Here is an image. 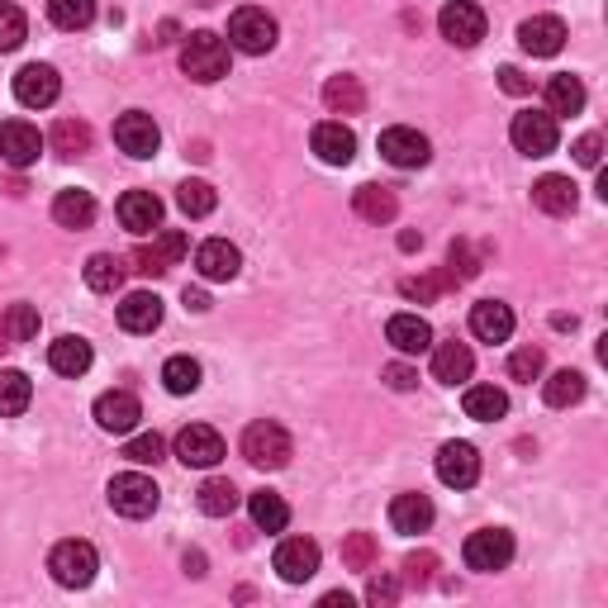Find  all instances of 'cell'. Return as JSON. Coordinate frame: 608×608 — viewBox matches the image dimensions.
<instances>
[{
  "instance_id": "8992f818",
  "label": "cell",
  "mask_w": 608,
  "mask_h": 608,
  "mask_svg": "<svg viewBox=\"0 0 608 608\" xmlns=\"http://www.w3.org/2000/svg\"><path fill=\"white\" fill-rule=\"evenodd\" d=\"M186 253H190V238L182 234V228H163V234H153V243H143L138 253H134V272H143V276H167Z\"/></svg>"
},
{
  "instance_id": "4fadbf2b",
  "label": "cell",
  "mask_w": 608,
  "mask_h": 608,
  "mask_svg": "<svg viewBox=\"0 0 608 608\" xmlns=\"http://www.w3.org/2000/svg\"><path fill=\"white\" fill-rule=\"evenodd\" d=\"M381 157L390 167H428V157H433V148H428V138L419 129H404V124H395V129L381 134Z\"/></svg>"
},
{
  "instance_id": "f35d334b",
  "label": "cell",
  "mask_w": 608,
  "mask_h": 608,
  "mask_svg": "<svg viewBox=\"0 0 608 608\" xmlns=\"http://www.w3.org/2000/svg\"><path fill=\"white\" fill-rule=\"evenodd\" d=\"M542 395L551 409H570V404H580L585 400V375L580 371H557L551 381L542 385Z\"/></svg>"
},
{
  "instance_id": "ac0fdd59",
  "label": "cell",
  "mask_w": 608,
  "mask_h": 608,
  "mask_svg": "<svg viewBox=\"0 0 608 608\" xmlns=\"http://www.w3.org/2000/svg\"><path fill=\"white\" fill-rule=\"evenodd\" d=\"M119 224L129 228V234H157V224H163V200H157L153 190H124L119 195Z\"/></svg>"
},
{
  "instance_id": "f907efd6",
  "label": "cell",
  "mask_w": 608,
  "mask_h": 608,
  "mask_svg": "<svg viewBox=\"0 0 608 608\" xmlns=\"http://www.w3.org/2000/svg\"><path fill=\"white\" fill-rule=\"evenodd\" d=\"M404 570H409V585H414V589H423V585H433L438 557H433V551H414V557L404 561Z\"/></svg>"
},
{
  "instance_id": "f5cc1de1",
  "label": "cell",
  "mask_w": 608,
  "mask_h": 608,
  "mask_svg": "<svg viewBox=\"0 0 608 608\" xmlns=\"http://www.w3.org/2000/svg\"><path fill=\"white\" fill-rule=\"evenodd\" d=\"M570 153H576V163H580V167H599V157H604V138H599V134H585Z\"/></svg>"
},
{
  "instance_id": "ee69618b",
  "label": "cell",
  "mask_w": 608,
  "mask_h": 608,
  "mask_svg": "<svg viewBox=\"0 0 608 608\" xmlns=\"http://www.w3.org/2000/svg\"><path fill=\"white\" fill-rule=\"evenodd\" d=\"M375 557H381V547H375L371 532H347L343 538V566L347 570H371Z\"/></svg>"
},
{
  "instance_id": "1f68e13d",
  "label": "cell",
  "mask_w": 608,
  "mask_h": 608,
  "mask_svg": "<svg viewBox=\"0 0 608 608\" xmlns=\"http://www.w3.org/2000/svg\"><path fill=\"white\" fill-rule=\"evenodd\" d=\"M324 105L333 115H362L366 110V91L356 77H328L324 81Z\"/></svg>"
},
{
  "instance_id": "f6af8a7d",
  "label": "cell",
  "mask_w": 608,
  "mask_h": 608,
  "mask_svg": "<svg viewBox=\"0 0 608 608\" xmlns=\"http://www.w3.org/2000/svg\"><path fill=\"white\" fill-rule=\"evenodd\" d=\"M24 33H29L24 10L10 6V0H0V52H14V48L24 43Z\"/></svg>"
},
{
  "instance_id": "484cf974",
  "label": "cell",
  "mask_w": 608,
  "mask_h": 608,
  "mask_svg": "<svg viewBox=\"0 0 608 608\" xmlns=\"http://www.w3.org/2000/svg\"><path fill=\"white\" fill-rule=\"evenodd\" d=\"M471 371H475V356H471V347L467 343H442L438 352H433V375L442 385H457V381H471Z\"/></svg>"
},
{
  "instance_id": "7bdbcfd3",
  "label": "cell",
  "mask_w": 608,
  "mask_h": 608,
  "mask_svg": "<svg viewBox=\"0 0 608 608\" xmlns=\"http://www.w3.org/2000/svg\"><path fill=\"white\" fill-rule=\"evenodd\" d=\"M163 385L171 395H190V390H200V362L195 356H171L163 366Z\"/></svg>"
},
{
  "instance_id": "5bb4252c",
  "label": "cell",
  "mask_w": 608,
  "mask_h": 608,
  "mask_svg": "<svg viewBox=\"0 0 608 608\" xmlns=\"http://www.w3.org/2000/svg\"><path fill=\"white\" fill-rule=\"evenodd\" d=\"M438 480H442V486H452V490H471L475 480H480L475 447H471V442H442V452H438Z\"/></svg>"
},
{
  "instance_id": "74e56055",
  "label": "cell",
  "mask_w": 608,
  "mask_h": 608,
  "mask_svg": "<svg viewBox=\"0 0 608 608\" xmlns=\"http://www.w3.org/2000/svg\"><path fill=\"white\" fill-rule=\"evenodd\" d=\"M52 153H58V157L91 153V129H86L81 119H58V124H52Z\"/></svg>"
},
{
  "instance_id": "60d3db41",
  "label": "cell",
  "mask_w": 608,
  "mask_h": 608,
  "mask_svg": "<svg viewBox=\"0 0 608 608\" xmlns=\"http://www.w3.org/2000/svg\"><path fill=\"white\" fill-rule=\"evenodd\" d=\"M0 333H6V343H29V337H39V310H33V304H10L6 318H0Z\"/></svg>"
},
{
  "instance_id": "5b68a950",
  "label": "cell",
  "mask_w": 608,
  "mask_h": 608,
  "mask_svg": "<svg viewBox=\"0 0 608 608\" xmlns=\"http://www.w3.org/2000/svg\"><path fill=\"white\" fill-rule=\"evenodd\" d=\"M461 557H467V566L480 570V576H494V570H504L513 561V532L480 528V532L467 538V551H461Z\"/></svg>"
},
{
  "instance_id": "6da1fadb",
  "label": "cell",
  "mask_w": 608,
  "mask_h": 608,
  "mask_svg": "<svg viewBox=\"0 0 608 608\" xmlns=\"http://www.w3.org/2000/svg\"><path fill=\"white\" fill-rule=\"evenodd\" d=\"M182 71L190 81H219L228 71V43L209 29H195L182 43Z\"/></svg>"
},
{
  "instance_id": "3957f363",
  "label": "cell",
  "mask_w": 608,
  "mask_h": 608,
  "mask_svg": "<svg viewBox=\"0 0 608 608\" xmlns=\"http://www.w3.org/2000/svg\"><path fill=\"white\" fill-rule=\"evenodd\" d=\"M291 452H295V447H291V433H285L281 423H272V419H266V423H253V428L243 433V457L253 461L257 471H281L285 461H291Z\"/></svg>"
},
{
  "instance_id": "d6986e66",
  "label": "cell",
  "mask_w": 608,
  "mask_h": 608,
  "mask_svg": "<svg viewBox=\"0 0 608 608\" xmlns=\"http://www.w3.org/2000/svg\"><path fill=\"white\" fill-rule=\"evenodd\" d=\"M143 419L138 400L129 395V390H105V395L96 400V423L105 428V433H134Z\"/></svg>"
},
{
  "instance_id": "4316f807",
  "label": "cell",
  "mask_w": 608,
  "mask_h": 608,
  "mask_svg": "<svg viewBox=\"0 0 608 608\" xmlns=\"http://www.w3.org/2000/svg\"><path fill=\"white\" fill-rule=\"evenodd\" d=\"M48 366L58 375H86L91 371V343L86 337H58L48 347Z\"/></svg>"
},
{
  "instance_id": "f1b7e54d",
  "label": "cell",
  "mask_w": 608,
  "mask_h": 608,
  "mask_svg": "<svg viewBox=\"0 0 608 608\" xmlns=\"http://www.w3.org/2000/svg\"><path fill=\"white\" fill-rule=\"evenodd\" d=\"M461 409H467V419H475V423H494L509 414V395L499 385H471Z\"/></svg>"
},
{
  "instance_id": "11a10c76",
  "label": "cell",
  "mask_w": 608,
  "mask_h": 608,
  "mask_svg": "<svg viewBox=\"0 0 608 608\" xmlns=\"http://www.w3.org/2000/svg\"><path fill=\"white\" fill-rule=\"evenodd\" d=\"M499 86H504L509 96H528V91H532V81H528L518 67H499Z\"/></svg>"
},
{
  "instance_id": "8d00e7d4",
  "label": "cell",
  "mask_w": 608,
  "mask_h": 608,
  "mask_svg": "<svg viewBox=\"0 0 608 608\" xmlns=\"http://www.w3.org/2000/svg\"><path fill=\"white\" fill-rule=\"evenodd\" d=\"M195 504H200V513H209V518H228V513L238 509L234 480H205L200 494H195Z\"/></svg>"
},
{
  "instance_id": "277c9868",
  "label": "cell",
  "mask_w": 608,
  "mask_h": 608,
  "mask_svg": "<svg viewBox=\"0 0 608 608\" xmlns=\"http://www.w3.org/2000/svg\"><path fill=\"white\" fill-rule=\"evenodd\" d=\"M228 43H234L238 52H272L276 48V20L257 6H243L234 10V20H228Z\"/></svg>"
},
{
  "instance_id": "6f0895ef",
  "label": "cell",
  "mask_w": 608,
  "mask_h": 608,
  "mask_svg": "<svg viewBox=\"0 0 608 608\" xmlns=\"http://www.w3.org/2000/svg\"><path fill=\"white\" fill-rule=\"evenodd\" d=\"M186 570L190 576H205V551H186Z\"/></svg>"
},
{
  "instance_id": "83f0119b",
  "label": "cell",
  "mask_w": 608,
  "mask_h": 608,
  "mask_svg": "<svg viewBox=\"0 0 608 608\" xmlns=\"http://www.w3.org/2000/svg\"><path fill=\"white\" fill-rule=\"evenodd\" d=\"M532 205H538L542 214H570L576 209V186H570V176H542L538 186H532Z\"/></svg>"
},
{
  "instance_id": "8fae6325",
  "label": "cell",
  "mask_w": 608,
  "mask_h": 608,
  "mask_svg": "<svg viewBox=\"0 0 608 608\" xmlns=\"http://www.w3.org/2000/svg\"><path fill=\"white\" fill-rule=\"evenodd\" d=\"M58 91H62V81L48 62H29L14 71V100L29 105V110H48V105L58 100Z\"/></svg>"
},
{
  "instance_id": "ffe728a7",
  "label": "cell",
  "mask_w": 608,
  "mask_h": 608,
  "mask_svg": "<svg viewBox=\"0 0 608 608\" xmlns=\"http://www.w3.org/2000/svg\"><path fill=\"white\" fill-rule=\"evenodd\" d=\"M314 153H318V163H328V167H347L356 157V134L347 129L343 119L318 124V129H314Z\"/></svg>"
},
{
  "instance_id": "7c38bea8",
  "label": "cell",
  "mask_w": 608,
  "mask_h": 608,
  "mask_svg": "<svg viewBox=\"0 0 608 608\" xmlns=\"http://www.w3.org/2000/svg\"><path fill=\"white\" fill-rule=\"evenodd\" d=\"M115 143L129 157H153L157 148H163V129L153 124V115H143V110H129V115H119L115 119Z\"/></svg>"
},
{
  "instance_id": "e575fe53",
  "label": "cell",
  "mask_w": 608,
  "mask_h": 608,
  "mask_svg": "<svg viewBox=\"0 0 608 608\" xmlns=\"http://www.w3.org/2000/svg\"><path fill=\"white\" fill-rule=\"evenodd\" d=\"M33 400V385H29V375L24 371H0V419H14V414H24Z\"/></svg>"
},
{
  "instance_id": "9a60e30c",
  "label": "cell",
  "mask_w": 608,
  "mask_h": 608,
  "mask_svg": "<svg viewBox=\"0 0 608 608\" xmlns=\"http://www.w3.org/2000/svg\"><path fill=\"white\" fill-rule=\"evenodd\" d=\"M39 153H43V138H39L33 124H24V119L0 124V157H6L10 167H33L39 163Z\"/></svg>"
},
{
  "instance_id": "c3c4849f",
  "label": "cell",
  "mask_w": 608,
  "mask_h": 608,
  "mask_svg": "<svg viewBox=\"0 0 608 608\" xmlns=\"http://www.w3.org/2000/svg\"><path fill=\"white\" fill-rule=\"evenodd\" d=\"M442 285H452V276H409V281H400V295L404 300H433L438 291H442Z\"/></svg>"
},
{
  "instance_id": "7402d4cb",
  "label": "cell",
  "mask_w": 608,
  "mask_h": 608,
  "mask_svg": "<svg viewBox=\"0 0 608 608\" xmlns=\"http://www.w3.org/2000/svg\"><path fill=\"white\" fill-rule=\"evenodd\" d=\"M385 337H390V347L404 356H419L433 347V328H428V318H419V314H395L385 324Z\"/></svg>"
},
{
  "instance_id": "bcb514c9",
  "label": "cell",
  "mask_w": 608,
  "mask_h": 608,
  "mask_svg": "<svg viewBox=\"0 0 608 608\" xmlns=\"http://www.w3.org/2000/svg\"><path fill=\"white\" fill-rule=\"evenodd\" d=\"M124 457H129L134 467H157V461L167 457V442L157 433H138V438H129V447H124Z\"/></svg>"
},
{
  "instance_id": "91938a15",
  "label": "cell",
  "mask_w": 608,
  "mask_h": 608,
  "mask_svg": "<svg viewBox=\"0 0 608 608\" xmlns=\"http://www.w3.org/2000/svg\"><path fill=\"white\" fill-rule=\"evenodd\" d=\"M324 608H352L347 595H324Z\"/></svg>"
},
{
  "instance_id": "94428289",
  "label": "cell",
  "mask_w": 608,
  "mask_h": 608,
  "mask_svg": "<svg viewBox=\"0 0 608 608\" xmlns=\"http://www.w3.org/2000/svg\"><path fill=\"white\" fill-rule=\"evenodd\" d=\"M195 6H214V0H195Z\"/></svg>"
},
{
  "instance_id": "7dc6e473",
  "label": "cell",
  "mask_w": 608,
  "mask_h": 608,
  "mask_svg": "<svg viewBox=\"0 0 608 608\" xmlns=\"http://www.w3.org/2000/svg\"><path fill=\"white\" fill-rule=\"evenodd\" d=\"M542 366H547L542 347H518V352L509 356V375H513V381H528V385L542 375Z\"/></svg>"
},
{
  "instance_id": "7a4b0ae2",
  "label": "cell",
  "mask_w": 608,
  "mask_h": 608,
  "mask_svg": "<svg viewBox=\"0 0 608 608\" xmlns=\"http://www.w3.org/2000/svg\"><path fill=\"white\" fill-rule=\"evenodd\" d=\"M48 570H52V580H58L62 589H86L96 580V570H100V557H96V547L91 542H58L52 547V557H48Z\"/></svg>"
},
{
  "instance_id": "681fc988",
  "label": "cell",
  "mask_w": 608,
  "mask_h": 608,
  "mask_svg": "<svg viewBox=\"0 0 608 608\" xmlns=\"http://www.w3.org/2000/svg\"><path fill=\"white\" fill-rule=\"evenodd\" d=\"M447 262H452V266H447V276H452L457 285H461V281H471V276L480 272L475 257H471V243H461V238L452 243V253H447Z\"/></svg>"
},
{
  "instance_id": "cb8c5ba5",
  "label": "cell",
  "mask_w": 608,
  "mask_h": 608,
  "mask_svg": "<svg viewBox=\"0 0 608 608\" xmlns=\"http://www.w3.org/2000/svg\"><path fill=\"white\" fill-rule=\"evenodd\" d=\"M163 324V300L148 295V291H134L129 300L119 304V328L124 333H153Z\"/></svg>"
},
{
  "instance_id": "680465c9",
  "label": "cell",
  "mask_w": 608,
  "mask_h": 608,
  "mask_svg": "<svg viewBox=\"0 0 608 608\" xmlns=\"http://www.w3.org/2000/svg\"><path fill=\"white\" fill-rule=\"evenodd\" d=\"M400 247H404V253H414V247H423V234H414V228H409V234H400Z\"/></svg>"
},
{
  "instance_id": "4dcf8cb0",
  "label": "cell",
  "mask_w": 608,
  "mask_h": 608,
  "mask_svg": "<svg viewBox=\"0 0 608 608\" xmlns=\"http://www.w3.org/2000/svg\"><path fill=\"white\" fill-rule=\"evenodd\" d=\"M352 205H356V214H362L366 224H390L400 214V200H395V190H390V186H362L352 195Z\"/></svg>"
},
{
  "instance_id": "d4e9b609",
  "label": "cell",
  "mask_w": 608,
  "mask_h": 608,
  "mask_svg": "<svg viewBox=\"0 0 608 608\" xmlns=\"http://www.w3.org/2000/svg\"><path fill=\"white\" fill-rule=\"evenodd\" d=\"M390 528L409 532V538L433 528V504H428V494H400L395 504H390Z\"/></svg>"
},
{
  "instance_id": "ba28073f",
  "label": "cell",
  "mask_w": 608,
  "mask_h": 608,
  "mask_svg": "<svg viewBox=\"0 0 608 608\" xmlns=\"http://www.w3.org/2000/svg\"><path fill=\"white\" fill-rule=\"evenodd\" d=\"M157 499H163V490H157L148 475H138V471H124V475L110 480V504L124 518H148L157 509Z\"/></svg>"
},
{
  "instance_id": "816d5d0a",
  "label": "cell",
  "mask_w": 608,
  "mask_h": 608,
  "mask_svg": "<svg viewBox=\"0 0 608 608\" xmlns=\"http://www.w3.org/2000/svg\"><path fill=\"white\" fill-rule=\"evenodd\" d=\"M366 599H371L375 608H390V604L400 599V580H395V576H375V580L366 585Z\"/></svg>"
},
{
  "instance_id": "b9f144b4",
  "label": "cell",
  "mask_w": 608,
  "mask_h": 608,
  "mask_svg": "<svg viewBox=\"0 0 608 608\" xmlns=\"http://www.w3.org/2000/svg\"><path fill=\"white\" fill-rule=\"evenodd\" d=\"M176 205H182V214H190V219H205V214H214V205H219V195H214L209 182H182L176 186Z\"/></svg>"
},
{
  "instance_id": "d6a6232c",
  "label": "cell",
  "mask_w": 608,
  "mask_h": 608,
  "mask_svg": "<svg viewBox=\"0 0 608 608\" xmlns=\"http://www.w3.org/2000/svg\"><path fill=\"white\" fill-rule=\"evenodd\" d=\"M585 110V86L580 77H570V71H561V77L547 81V115H580Z\"/></svg>"
},
{
  "instance_id": "9f6ffc18",
  "label": "cell",
  "mask_w": 608,
  "mask_h": 608,
  "mask_svg": "<svg viewBox=\"0 0 608 608\" xmlns=\"http://www.w3.org/2000/svg\"><path fill=\"white\" fill-rule=\"evenodd\" d=\"M186 310L205 314V310H209V295H205V291H190V285H186Z\"/></svg>"
},
{
  "instance_id": "f546056e",
  "label": "cell",
  "mask_w": 608,
  "mask_h": 608,
  "mask_svg": "<svg viewBox=\"0 0 608 608\" xmlns=\"http://www.w3.org/2000/svg\"><path fill=\"white\" fill-rule=\"evenodd\" d=\"M52 219H58L62 228H91L96 224L91 190H62L58 200H52Z\"/></svg>"
},
{
  "instance_id": "30bf717a",
  "label": "cell",
  "mask_w": 608,
  "mask_h": 608,
  "mask_svg": "<svg viewBox=\"0 0 608 608\" xmlns=\"http://www.w3.org/2000/svg\"><path fill=\"white\" fill-rule=\"evenodd\" d=\"M176 457H182L186 467H195V471H209V467H219V461H224V438L214 433L209 423H190V428L176 433Z\"/></svg>"
},
{
  "instance_id": "2e32d148",
  "label": "cell",
  "mask_w": 608,
  "mask_h": 608,
  "mask_svg": "<svg viewBox=\"0 0 608 608\" xmlns=\"http://www.w3.org/2000/svg\"><path fill=\"white\" fill-rule=\"evenodd\" d=\"M276 570H281L285 585L314 580V570H318V542H310V538H285V542L276 547Z\"/></svg>"
},
{
  "instance_id": "db71d44e",
  "label": "cell",
  "mask_w": 608,
  "mask_h": 608,
  "mask_svg": "<svg viewBox=\"0 0 608 608\" xmlns=\"http://www.w3.org/2000/svg\"><path fill=\"white\" fill-rule=\"evenodd\" d=\"M381 375H385V385H390V390H414V385H419V371H414V366H404V362H390Z\"/></svg>"
},
{
  "instance_id": "52a82bcc",
  "label": "cell",
  "mask_w": 608,
  "mask_h": 608,
  "mask_svg": "<svg viewBox=\"0 0 608 608\" xmlns=\"http://www.w3.org/2000/svg\"><path fill=\"white\" fill-rule=\"evenodd\" d=\"M513 148L518 153H528V157H547V153H557V115H547V110H523V115H513Z\"/></svg>"
},
{
  "instance_id": "e0dca14e",
  "label": "cell",
  "mask_w": 608,
  "mask_h": 608,
  "mask_svg": "<svg viewBox=\"0 0 608 608\" xmlns=\"http://www.w3.org/2000/svg\"><path fill=\"white\" fill-rule=\"evenodd\" d=\"M518 43H523V52H532V58H557V52L566 48V24L557 20V14L523 20L518 24Z\"/></svg>"
},
{
  "instance_id": "ab89813d",
  "label": "cell",
  "mask_w": 608,
  "mask_h": 608,
  "mask_svg": "<svg viewBox=\"0 0 608 608\" xmlns=\"http://www.w3.org/2000/svg\"><path fill=\"white\" fill-rule=\"evenodd\" d=\"M48 20L58 29H86L96 20V0H48Z\"/></svg>"
},
{
  "instance_id": "836d02e7",
  "label": "cell",
  "mask_w": 608,
  "mask_h": 608,
  "mask_svg": "<svg viewBox=\"0 0 608 608\" xmlns=\"http://www.w3.org/2000/svg\"><path fill=\"white\" fill-rule=\"evenodd\" d=\"M247 509H253V523L262 532H281L285 523H291V504H285L281 494H272V490H257L253 499H247Z\"/></svg>"
},
{
  "instance_id": "d590c367",
  "label": "cell",
  "mask_w": 608,
  "mask_h": 608,
  "mask_svg": "<svg viewBox=\"0 0 608 608\" xmlns=\"http://www.w3.org/2000/svg\"><path fill=\"white\" fill-rule=\"evenodd\" d=\"M86 285H91L96 295H115L124 285V262L115 253H96L91 262H86Z\"/></svg>"
},
{
  "instance_id": "603a6c76",
  "label": "cell",
  "mask_w": 608,
  "mask_h": 608,
  "mask_svg": "<svg viewBox=\"0 0 608 608\" xmlns=\"http://www.w3.org/2000/svg\"><path fill=\"white\" fill-rule=\"evenodd\" d=\"M471 333L480 337V343H509L513 333V310L499 300H480L471 310Z\"/></svg>"
},
{
  "instance_id": "44dd1931",
  "label": "cell",
  "mask_w": 608,
  "mask_h": 608,
  "mask_svg": "<svg viewBox=\"0 0 608 608\" xmlns=\"http://www.w3.org/2000/svg\"><path fill=\"white\" fill-rule=\"evenodd\" d=\"M238 266H243V253L228 238H209V243H200V253H195V272L205 281H234Z\"/></svg>"
},
{
  "instance_id": "9c48e42d",
  "label": "cell",
  "mask_w": 608,
  "mask_h": 608,
  "mask_svg": "<svg viewBox=\"0 0 608 608\" xmlns=\"http://www.w3.org/2000/svg\"><path fill=\"white\" fill-rule=\"evenodd\" d=\"M438 29H442V39H447V43H457V48H475L480 39H486V10L471 6V0H452V6H442Z\"/></svg>"
}]
</instances>
